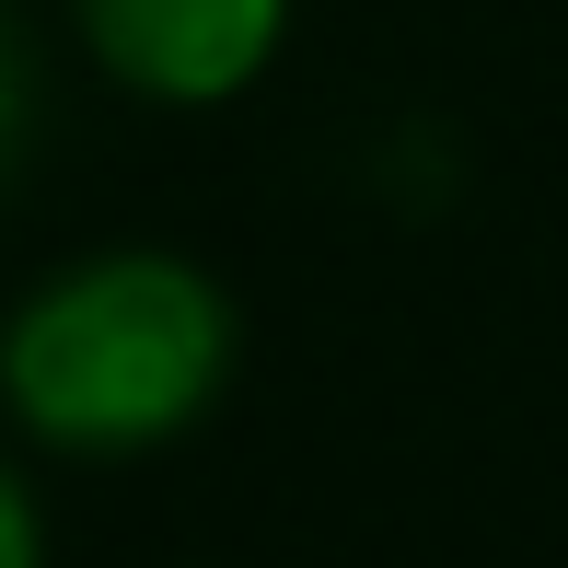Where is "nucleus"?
I'll return each instance as SVG.
<instances>
[{"mask_svg": "<svg viewBox=\"0 0 568 568\" xmlns=\"http://www.w3.org/2000/svg\"><path fill=\"white\" fill-rule=\"evenodd\" d=\"M244 325L210 267L163 244H116L36 278L0 325V406L47 453H163L221 406Z\"/></svg>", "mask_w": 568, "mask_h": 568, "instance_id": "1", "label": "nucleus"}, {"mask_svg": "<svg viewBox=\"0 0 568 568\" xmlns=\"http://www.w3.org/2000/svg\"><path fill=\"white\" fill-rule=\"evenodd\" d=\"M70 23L151 105H232L278 59L291 0H70Z\"/></svg>", "mask_w": 568, "mask_h": 568, "instance_id": "2", "label": "nucleus"}, {"mask_svg": "<svg viewBox=\"0 0 568 568\" xmlns=\"http://www.w3.org/2000/svg\"><path fill=\"white\" fill-rule=\"evenodd\" d=\"M23 151H36V70H23V47L0 36V186L23 174Z\"/></svg>", "mask_w": 568, "mask_h": 568, "instance_id": "3", "label": "nucleus"}, {"mask_svg": "<svg viewBox=\"0 0 568 568\" xmlns=\"http://www.w3.org/2000/svg\"><path fill=\"white\" fill-rule=\"evenodd\" d=\"M0 568H47V523H36V499H23L12 464H0Z\"/></svg>", "mask_w": 568, "mask_h": 568, "instance_id": "4", "label": "nucleus"}]
</instances>
